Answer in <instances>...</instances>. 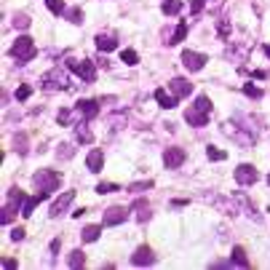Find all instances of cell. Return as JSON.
I'll list each match as a JSON object with an SVG mask.
<instances>
[{
  "instance_id": "obj_20",
  "label": "cell",
  "mask_w": 270,
  "mask_h": 270,
  "mask_svg": "<svg viewBox=\"0 0 270 270\" xmlns=\"http://www.w3.org/2000/svg\"><path fill=\"white\" fill-rule=\"evenodd\" d=\"M99 235H102L99 225H86L83 230H80V241H83V244H91V241H96Z\"/></svg>"
},
{
  "instance_id": "obj_35",
  "label": "cell",
  "mask_w": 270,
  "mask_h": 270,
  "mask_svg": "<svg viewBox=\"0 0 270 270\" xmlns=\"http://www.w3.org/2000/svg\"><path fill=\"white\" fill-rule=\"evenodd\" d=\"M115 190H120V187H118V185H112V182H99V185H96V193H99V195L115 193Z\"/></svg>"
},
{
  "instance_id": "obj_21",
  "label": "cell",
  "mask_w": 270,
  "mask_h": 270,
  "mask_svg": "<svg viewBox=\"0 0 270 270\" xmlns=\"http://www.w3.org/2000/svg\"><path fill=\"white\" fill-rule=\"evenodd\" d=\"M155 102H158L163 110H171V107H177V96H169L163 89H158L155 91Z\"/></svg>"
},
{
  "instance_id": "obj_40",
  "label": "cell",
  "mask_w": 270,
  "mask_h": 270,
  "mask_svg": "<svg viewBox=\"0 0 270 270\" xmlns=\"http://www.w3.org/2000/svg\"><path fill=\"white\" fill-rule=\"evenodd\" d=\"M206 3H209V0H190V11H193L195 16H198L201 11H203V5H206Z\"/></svg>"
},
{
  "instance_id": "obj_39",
  "label": "cell",
  "mask_w": 270,
  "mask_h": 270,
  "mask_svg": "<svg viewBox=\"0 0 270 270\" xmlns=\"http://www.w3.org/2000/svg\"><path fill=\"white\" fill-rule=\"evenodd\" d=\"M195 107H201V110L211 112V102H209V96H203V94H201L198 99H195Z\"/></svg>"
},
{
  "instance_id": "obj_1",
  "label": "cell",
  "mask_w": 270,
  "mask_h": 270,
  "mask_svg": "<svg viewBox=\"0 0 270 270\" xmlns=\"http://www.w3.org/2000/svg\"><path fill=\"white\" fill-rule=\"evenodd\" d=\"M35 54H38V48H35V43H32L30 35L16 38L14 45L8 48V56L16 62V65H27V62H32V59H35Z\"/></svg>"
},
{
  "instance_id": "obj_34",
  "label": "cell",
  "mask_w": 270,
  "mask_h": 270,
  "mask_svg": "<svg viewBox=\"0 0 270 270\" xmlns=\"http://www.w3.org/2000/svg\"><path fill=\"white\" fill-rule=\"evenodd\" d=\"M217 32L222 35V40H227V38H230V22L220 19V22H217Z\"/></svg>"
},
{
  "instance_id": "obj_6",
  "label": "cell",
  "mask_w": 270,
  "mask_h": 270,
  "mask_svg": "<svg viewBox=\"0 0 270 270\" xmlns=\"http://www.w3.org/2000/svg\"><path fill=\"white\" fill-rule=\"evenodd\" d=\"M67 89H70V80H67L65 72L51 70L43 75V91H67Z\"/></svg>"
},
{
  "instance_id": "obj_38",
  "label": "cell",
  "mask_w": 270,
  "mask_h": 270,
  "mask_svg": "<svg viewBox=\"0 0 270 270\" xmlns=\"http://www.w3.org/2000/svg\"><path fill=\"white\" fill-rule=\"evenodd\" d=\"M70 118H72V112L65 107V110H59V115H56V123H59V126H70Z\"/></svg>"
},
{
  "instance_id": "obj_43",
  "label": "cell",
  "mask_w": 270,
  "mask_h": 270,
  "mask_svg": "<svg viewBox=\"0 0 270 270\" xmlns=\"http://www.w3.org/2000/svg\"><path fill=\"white\" fill-rule=\"evenodd\" d=\"M11 238H14V241H22V238H24V230H22V227H16V230L11 233Z\"/></svg>"
},
{
  "instance_id": "obj_41",
  "label": "cell",
  "mask_w": 270,
  "mask_h": 270,
  "mask_svg": "<svg viewBox=\"0 0 270 270\" xmlns=\"http://www.w3.org/2000/svg\"><path fill=\"white\" fill-rule=\"evenodd\" d=\"M150 187H153V182H134L129 190H131V193H139V190H150Z\"/></svg>"
},
{
  "instance_id": "obj_9",
  "label": "cell",
  "mask_w": 270,
  "mask_h": 270,
  "mask_svg": "<svg viewBox=\"0 0 270 270\" xmlns=\"http://www.w3.org/2000/svg\"><path fill=\"white\" fill-rule=\"evenodd\" d=\"M72 201H75V190H67V193H62L59 198H56L54 203H51L48 214H51V217H62V214L67 211V206L72 203Z\"/></svg>"
},
{
  "instance_id": "obj_47",
  "label": "cell",
  "mask_w": 270,
  "mask_h": 270,
  "mask_svg": "<svg viewBox=\"0 0 270 270\" xmlns=\"http://www.w3.org/2000/svg\"><path fill=\"white\" fill-rule=\"evenodd\" d=\"M265 54H268V59H270V45H265Z\"/></svg>"
},
{
  "instance_id": "obj_30",
  "label": "cell",
  "mask_w": 270,
  "mask_h": 270,
  "mask_svg": "<svg viewBox=\"0 0 270 270\" xmlns=\"http://www.w3.org/2000/svg\"><path fill=\"white\" fill-rule=\"evenodd\" d=\"M244 94H246V96H251V99H260V96L265 94V91H262V89H257L254 83H244Z\"/></svg>"
},
{
  "instance_id": "obj_11",
  "label": "cell",
  "mask_w": 270,
  "mask_h": 270,
  "mask_svg": "<svg viewBox=\"0 0 270 270\" xmlns=\"http://www.w3.org/2000/svg\"><path fill=\"white\" fill-rule=\"evenodd\" d=\"M182 65H185L190 72H201V70H203V65H206V56L195 54V51H182Z\"/></svg>"
},
{
  "instance_id": "obj_36",
  "label": "cell",
  "mask_w": 270,
  "mask_h": 270,
  "mask_svg": "<svg viewBox=\"0 0 270 270\" xmlns=\"http://www.w3.org/2000/svg\"><path fill=\"white\" fill-rule=\"evenodd\" d=\"M206 155H209V160H225V150H220V147H206Z\"/></svg>"
},
{
  "instance_id": "obj_44",
  "label": "cell",
  "mask_w": 270,
  "mask_h": 270,
  "mask_svg": "<svg viewBox=\"0 0 270 270\" xmlns=\"http://www.w3.org/2000/svg\"><path fill=\"white\" fill-rule=\"evenodd\" d=\"M251 75H254V78H260V80H265V78H270V72H265V70H254Z\"/></svg>"
},
{
  "instance_id": "obj_4",
  "label": "cell",
  "mask_w": 270,
  "mask_h": 270,
  "mask_svg": "<svg viewBox=\"0 0 270 270\" xmlns=\"http://www.w3.org/2000/svg\"><path fill=\"white\" fill-rule=\"evenodd\" d=\"M24 193L19 190V187H11V193H8V203L3 206V217H0V222L3 225H8V222H14V211H16V206L19 203H24Z\"/></svg>"
},
{
  "instance_id": "obj_10",
  "label": "cell",
  "mask_w": 270,
  "mask_h": 270,
  "mask_svg": "<svg viewBox=\"0 0 270 270\" xmlns=\"http://www.w3.org/2000/svg\"><path fill=\"white\" fill-rule=\"evenodd\" d=\"M182 163H185V150L182 147H166V153H163L166 169H180Z\"/></svg>"
},
{
  "instance_id": "obj_46",
  "label": "cell",
  "mask_w": 270,
  "mask_h": 270,
  "mask_svg": "<svg viewBox=\"0 0 270 270\" xmlns=\"http://www.w3.org/2000/svg\"><path fill=\"white\" fill-rule=\"evenodd\" d=\"M3 268L8 270V268H16V260H3Z\"/></svg>"
},
{
  "instance_id": "obj_37",
  "label": "cell",
  "mask_w": 270,
  "mask_h": 270,
  "mask_svg": "<svg viewBox=\"0 0 270 270\" xmlns=\"http://www.w3.org/2000/svg\"><path fill=\"white\" fill-rule=\"evenodd\" d=\"M45 5H48L51 14H65V3L62 0H45Z\"/></svg>"
},
{
  "instance_id": "obj_19",
  "label": "cell",
  "mask_w": 270,
  "mask_h": 270,
  "mask_svg": "<svg viewBox=\"0 0 270 270\" xmlns=\"http://www.w3.org/2000/svg\"><path fill=\"white\" fill-rule=\"evenodd\" d=\"M45 198H48V193H38V195H32V198H27L24 203H22V214L30 217V214H32V209H35L40 201H45Z\"/></svg>"
},
{
  "instance_id": "obj_42",
  "label": "cell",
  "mask_w": 270,
  "mask_h": 270,
  "mask_svg": "<svg viewBox=\"0 0 270 270\" xmlns=\"http://www.w3.org/2000/svg\"><path fill=\"white\" fill-rule=\"evenodd\" d=\"M27 96H30V86H19V89H16V99L24 102Z\"/></svg>"
},
{
  "instance_id": "obj_3",
  "label": "cell",
  "mask_w": 270,
  "mask_h": 270,
  "mask_svg": "<svg viewBox=\"0 0 270 270\" xmlns=\"http://www.w3.org/2000/svg\"><path fill=\"white\" fill-rule=\"evenodd\" d=\"M65 65H67V70H72L80 80H86V83H94V80H96V67H94V62H89V59H83V62L70 59V62H65Z\"/></svg>"
},
{
  "instance_id": "obj_5",
  "label": "cell",
  "mask_w": 270,
  "mask_h": 270,
  "mask_svg": "<svg viewBox=\"0 0 270 270\" xmlns=\"http://www.w3.org/2000/svg\"><path fill=\"white\" fill-rule=\"evenodd\" d=\"M222 131H225L230 139H235L241 147H254V142H257V134H246V131H241V129H235V123L233 120H227V123H222Z\"/></svg>"
},
{
  "instance_id": "obj_33",
  "label": "cell",
  "mask_w": 270,
  "mask_h": 270,
  "mask_svg": "<svg viewBox=\"0 0 270 270\" xmlns=\"http://www.w3.org/2000/svg\"><path fill=\"white\" fill-rule=\"evenodd\" d=\"M14 27H16V30H27V27H30V16H27V14H16L14 16Z\"/></svg>"
},
{
  "instance_id": "obj_31",
  "label": "cell",
  "mask_w": 270,
  "mask_h": 270,
  "mask_svg": "<svg viewBox=\"0 0 270 270\" xmlns=\"http://www.w3.org/2000/svg\"><path fill=\"white\" fill-rule=\"evenodd\" d=\"M65 16L72 22V24H83V11H80V8H70V11H65Z\"/></svg>"
},
{
  "instance_id": "obj_24",
  "label": "cell",
  "mask_w": 270,
  "mask_h": 270,
  "mask_svg": "<svg viewBox=\"0 0 270 270\" xmlns=\"http://www.w3.org/2000/svg\"><path fill=\"white\" fill-rule=\"evenodd\" d=\"M115 45H118V40L112 35H99L96 38V48L99 51H115Z\"/></svg>"
},
{
  "instance_id": "obj_28",
  "label": "cell",
  "mask_w": 270,
  "mask_h": 270,
  "mask_svg": "<svg viewBox=\"0 0 270 270\" xmlns=\"http://www.w3.org/2000/svg\"><path fill=\"white\" fill-rule=\"evenodd\" d=\"M185 35H187V24L185 22H180V24H177V30H174V35H171V40L169 43L174 45V43H180V40H185Z\"/></svg>"
},
{
  "instance_id": "obj_15",
  "label": "cell",
  "mask_w": 270,
  "mask_h": 270,
  "mask_svg": "<svg viewBox=\"0 0 270 270\" xmlns=\"http://www.w3.org/2000/svg\"><path fill=\"white\" fill-rule=\"evenodd\" d=\"M169 89H171V94H174L177 99H182V96H187V94L193 91V83H190L187 78H171Z\"/></svg>"
},
{
  "instance_id": "obj_18",
  "label": "cell",
  "mask_w": 270,
  "mask_h": 270,
  "mask_svg": "<svg viewBox=\"0 0 270 270\" xmlns=\"http://www.w3.org/2000/svg\"><path fill=\"white\" fill-rule=\"evenodd\" d=\"M235 201H238V206H241V211H246V214H249V217H251V220H254V222H260V220H262V217H260V214H257V209H254V206H251V203H249V198H246V195H241V193H235Z\"/></svg>"
},
{
  "instance_id": "obj_16",
  "label": "cell",
  "mask_w": 270,
  "mask_h": 270,
  "mask_svg": "<svg viewBox=\"0 0 270 270\" xmlns=\"http://www.w3.org/2000/svg\"><path fill=\"white\" fill-rule=\"evenodd\" d=\"M131 211H134V217H136V222H147L153 217V211H150V203H147L145 198H136L134 203H131Z\"/></svg>"
},
{
  "instance_id": "obj_14",
  "label": "cell",
  "mask_w": 270,
  "mask_h": 270,
  "mask_svg": "<svg viewBox=\"0 0 270 270\" xmlns=\"http://www.w3.org/2000/svg\"><path fill=\"white\" fill-rule=\"evenodd\" d=\"M126 220H129V209H123V206H110L105 211V225H120Z\"/></svg>"
},
{
  "instance_id": "obj_27",
  "label": "cell",
  "mask_w": 270,
  "mask_h": 270,
  "mask_svg": "<svg viewBox=\"0 0 270 270\" xmlns=\"http://www.w3.org/2000/svg\"><path fill=\"white\" fill-rule=\"evenodd\" d=\"M233 268H246V251L241 249V246H235L233 249Z\"/></svg>"
},
{
  "instance_id": "obj_7",
  "label": "cell",
  "mask_w": 270,
  "mask_h": 270,
  "mask_svg": "<svg viewBox=\"0 0 270 270\" xmlns=\"http://www.w3.org/2000/svg\"><path fill=\"white\" fill-rule=\"evenodd\" d=\"M257 180H260V171H257L254 166H249V163H241L238 169H235V182H238V185L249 187V185H254Z\"/></svg>"
},
{
  "instance_id": "obj_12",
  "label": "cell",
  "mask_w": 270,
  "mask_h": 270,
  "mask_svg": "<svg viewBox=\"0 0 270 270\" xmlns=\"http://www.w3.org/2000/svg\"><path fill=\"white\" fill-rule=\"evenodd\" d=\"M75 110H78L80 118L94 120L96 115H99V102H96V99H80L78 105H75Z\"/></svg>"
},
{
  "instance_id": "obj_8",
  "label": "cell",
  "mask_w": 270,
  "mask_h": 270,
  "mask_svg": "<svg viewBox=\"0 0 270 270\" xmlns=\"http://www.w3.org/2000/svg\"><path fill=\"white\" fill-rule=\"evenodd\" d=\"M155 260H158V254L150 249V246H139V249L131 254V265L136 268H147V265H155Z\"/></svg>"
},
{
  "instance_id": "obj_48",
  "label": "cell",
  "mask_w": 270,
  "mask_h": 270,
  "mask_svg": "<svg viewBox=\"0 0 270 270\" xmlns=\"http://www.w3.org/2000/svg\"><path fill=\"white\" fill-rule=\"evenodd\" d=\"M268 185H270V174H268Z\"/></svg>"
},
{
  "instance_id": "obj_2",
  "label": "cell",
  "mask_w": 270,
  "mask_h": 270,
  "mask_svg": "<svg viewBox=\"0 0 270 270\" xmlns=\"http://www.w3.org/2000/svg\"><path fill=\"white\" fill-rule=\"evenodd\" d=\"M32 182H35V187H38L40 193H48L51 195V190H56V187H59L62 174H59V171H51V169H40V171L32 174Z\"/></svg>"
},
{
  "instance_id": "obj_29",
  "label": "cell",
  "mask_w": 270,
  "mask_h": 270,
  "mask_svg": "<svg viewBox=\"0 0 270 270\" xmlns=\"http://www.w3.org/2000/svg\"><path fill=\"white\" fill-rule=\"evenodd\" d=\"M56 155H59L62 160H67V158H72V155H75V147H72V145H67V142H62V145H59V150H56Z\"/></svg>"
},
{
  "instance_id": "obj_26",
  "label": "cell",
  "mask_w": 270,
  "mask_h": 270,
  "mask_svg": "<svg viewBox=\"0 0 270 270\" xmlns=\"http://www.w3.org/2000/svg\"><path fill=\"white\" fill-rule=\"evenodd\" d=\"M27 145H30V142H27V134H24V131L14 136V150L19 153V155H27Z\"/></svg>"
},
{
  "instance_id": "obj_13",
  "label": "cell",
  "mask_w": 270,
  "mask_h": 270,
  "mask_svg": "<svg viewBox=\"0 0 270 270\" xmlns=\"http://www.w3.org/2000/svg\"><path fill=\"white\" fill-rule=\"evenodd\" d=\"M185 120H187L190 126H195V129H201V126L209 123V112L193 105V107H187V110H185Z\"/></svg>"
},
{
  "instance_id": "obj_23",
  "label": "cell",
  "mask_w": 270,
  "mask_h": 270,
  "mask_svg": "<svg viewBox=\"0 0 270 270\" xmlns=\"http://www.w3.org/2000/svg\"><path fill=\"white\" fill-rule=\"evenodd\" d=\"M160 11H163L166 16H180L182 14V3H180V0H163Z\"/></svg>"
},
{
  "instance_id": "obj_25",
  "label": "cell",
  "mask_w": 270,
  "mask_h": 270,
  "mask_svg": "<svg viewBox=\"0 0 270 270\" xmlns=\"http://www.w3.org/2000/svg\"><path fill=\"white\" fill-rule=\"evenodd\" d=\"M67 265H70V268H83L86 265V254H83V251H80V249H75V251H70V257H67Z\"/></svg>"
},
{
  "instance_id": "obj_32",
  "label": "cell",
  "mask_w": 270,
  "mask_h": 270,
  "mask_svg": "<svg viewBox=\"0 0 270 270\" xmlns=\"http://www.w3.org/2000/svg\"><path fill=\"white\" fill-rule=\"evenodd\" d=\"M120 62H126V65H136V62H139V56H136V51L126 48V51H120Z\"/></svg>"
},
{
  "instance_id": "obj_22",
  "label": "cell",
  "mask_w": 270,
  "mask_h": 270,
  "mask_svg": "<svg viewBox=\"0 0 270 270\" xmlns=\"http://www.w3.org/2000/svg\"><path fill=\"white\" fill-rule=\"evenodd\" d=\"M102 163H105V155L99 150H91L89 158H86V166H89L91 171H102Z\"/></svg>"
},
{
  "instance_id": "obj_45",
  "label": "cell",
  "mask_w": 270,
  "mask_h": 270,
  "mask_svg": "<svg viewBox=\"0 0 270 270\" xmlns=\"http://www.w3.org/2000/svg\"><path fill=\"white\" fill-rule=\"evenodd\" d=\"M180 206H187V201H185V198H177V201H171V209H180Z\"/></svg>"
},
{
  "instance_id": "obj_17",
  "label": "cell",
  "mask_w": 270,
  "mask_h": 270,
  "mask_svg": "<svg viewBox=\"0 0 270 270\" xmlns=\"http://www.w3.org/2000/svg\"><path fill=\"white\" fill-rule=\"evenodd\" d=\"M75 134H78V142H83V145H91V142H94V134L89 131V120L86 118L75 120Z\"/></svg>"
}]
</instances>
